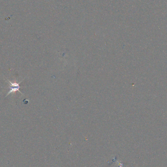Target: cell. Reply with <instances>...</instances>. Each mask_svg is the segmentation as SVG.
<instances>
[{"label": "cell", "instance_id": "cell-1", "mask_svg": "<svg viewBox=\"0 0 167 167\" xmlns=\"http://www.w3.org/2000/svg\"><path fill=\"white\" fill-rule=\"evenodd\" d=\"M6 80H7V81L8 82V83L10 84V90L8 92V93H7V94H6V97H7L10 93H13V92H17V91L21 93V94H23L22 93H21V92H20V88H21L20 86V84L22 82V81L20 82L19 83H13L12 82L10 81V80H8V79H6Z\"/></svg>", "mask_w": 167, "mask_h": 167}]
</instances>
